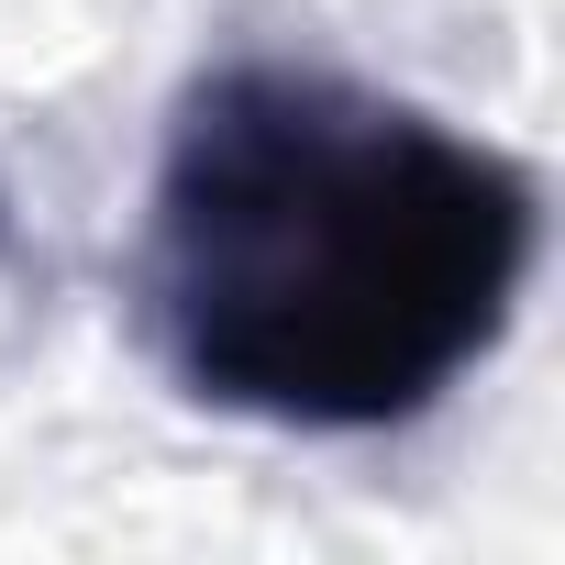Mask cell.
<instances>
[{
    "instance_id": "obj_1",
    "label": "cell",
    "mask_w": 565,
    "mask_h": 565,
    "mask_svg": "<svg viewBox=\"0 0 565 565\" xmlns=\"http://www.w3.org/2000/svg\"><path fill=\"white\" fill-rule=\"evenodd\" d=\"M543 189L521 156L289 56L178 89L134 311L156 366L266 433H399L521 311Z\"/></svg>"
},
{
    "instance_id": "obj_2",
    "label": "cell",
    "mask_w": 565,
    "mask_h": 565,
    "mask_svg": "<svg viewBox=\"0 0 565 565\" xmlns=\"http://www.w3.org/2000/svg\"><path fill=\"white\" fill-rule=\"evenodd\" d=\"M0 244H12V200H0Z\"/></svg>"
}]
</instances>
